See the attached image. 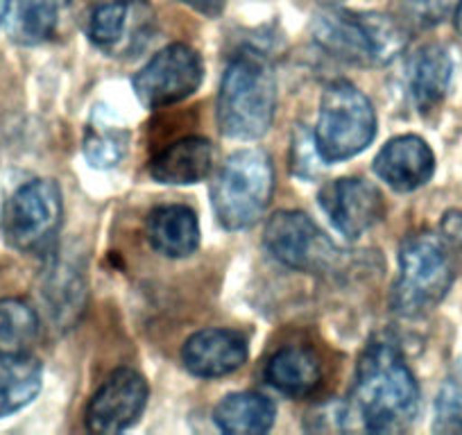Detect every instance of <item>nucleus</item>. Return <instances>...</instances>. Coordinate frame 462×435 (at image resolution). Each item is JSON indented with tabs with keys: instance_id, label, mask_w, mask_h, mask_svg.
Returning a JSON list of instances; mask_svg holds the SVG:
<instances>
[{
	"instance_id": "f257e3e1",
	"label": "nucleus",
	"mask_w": 462,
	"mask_h": 435,
	"mask_svg": "<svg viewBox=\"0 0 462 435\" xmlns=\"http://www.w3.org/2000/svg\"><path fill=\"white\" fill-rule=\"evenodd\" d=\"M354 402L372 433H399L417 420L420 385L397 345L390 340L367 345L356 366Z\"/></svg>"
},
{
	"instance_id": "f03ea898",
	"label": "nucleus",
	"mask_w": 462,
	"mask_h": 435,
	"mask_svg": "<svg viewBox=\"0 0 462 435\" xmlns=\"http://www.w3.org/2000/svg\"><path fill=\"white\" fill-rule=\"evenodd\" d=\"M277 112V78L268 57L243 51L226 64L217 93V127L226 139L256 141Z\"/></svg>"
},
{
	"instance_id": "7ed1b4c3",
	"label": "nucleus",
	"mask_w": 462,
	"mask_h": 435,
	"mask_svg": "<svg viewBox=\"0 0 462 435\" xmlns=\"http://www.w3.org/2000/svg\"><path fill=\"white\" fill-rule=\"evenodd\" d=\"M313 39L346 64L385 66L406 51L408 30L394 16L324 7L313 19Z\"/></svg>"
},
{
	"instance_id": "20e7f679",
	"label": "nucleus",
	"mask_w": 462,
	"mask_h": 435,
	"mask_svg": "<svg viewBox=\"0 0 462 435\" xmlns=\"http://www.w3.org/2000/svg\"><path fill=\"white\" fill-rule=\"evenodd\" d=\"M456 264L447 241L433 232H415L399 247V279L393 288V309L403 318L430 313L448 295Z\"/></svg>"
},
{
	"instance_id": "39448f33",
	"label": "nucleus",
	"mask_w": 462,
	"mask_h": 435,
	"mask_svg": "<svg viewBox=\"0 0 462 435\" xmlns=\"http://www.w3.org/2000/svg\"><path fill=\"white\" fill-rule=\"evenodd\" d=\"M274 190V168L263 150L234 153L211 186L217 223L229 232L252 227L263 218Z\"/></svg>"
},
{
	"instance_id": "423d86ee",
	"label": "nucleus",
	"mask_w": 462,
	"mask_h": 435,
	"mask_svg": "<svg viewBox=\"0 0 462 435\" xmlns=\"http://www.w3.org/2000/svg\"><path fill=\"white\" fill-rule=\"evenodd\" d=\"M376 112L370 97L346 79L328 84L319 100L315 148L324 163L356 157L376 136Z\"/></svg>"
},
{
	"instance_id": "0eeeda50",
	"label": "nucleus",
	"mask_w": 462,
	"mask_h": 435,
	"mask_svg": "<svg viewBox=\"0 0 462 435\" xmlns=\"http://www.w3.org/2000/svg\"><path fill=\"white\" fill-rule=\"evenodd\" d=\"M64 218V202L57 181L34 180L21 186L3 207V238L7 245L28 255L48 252Z\"/></svg>"
},
{
	"instance_id": "6e6552de",
	"label": "nucleus",
	"mask_w": 462,
	"mask_h": 435,
	"mask_svg": "<svg viewBox=\"0 0 462 435\" xmlns=\"http://www.w3.org/2000/svg\"><path fill=\"white\" fill-rule=\"evenodd\" d=\"M263 243L279 264L300 273H328L340 259L331 238L301 211L274 213L265 225Z\"/></svg>"
},
{
	"instance_id": "1a4fd4ad",
	"label": "nucleus",
	"mask_w": 462,
	"mask_h": 435,
	"mask_svg": "<svg viewBox=\"0 0 462 435\" xmlns=\"http://www.w3.org/2000/svg\"><path fill=\"white\" fill-rule=\"evenodd\" d=\"M202 79L204 64L198 51L186 43H171L134 75L132 87L145 109H162L193 96Z\"/></svg>"
},
{
	"instance_id": "9d476101",
	"label": "nucleus",
	"mask_w": 462,
	"mask_h": 435,
	"mask_svg": "<svg viewBox=\"0 0 462 435\" xmlns=\"http://www.w3.org/2000/svg\"><path fill=\"white\" fill-rule=\"evenodd\" d=\"M148 381L132 367L111 372L84 412V424L91 433H121L139 421L148 403Z\"/></svg>"
},
{
	"instance_id": "9b49d317",
	"label": "nucleus",
	"mask_w": 462,
	"mask_h": 435,
	"mask_svg": "<svg viewBox=\"0 0 462 435\" xmlns=\"http://www.w3.org/2000/svg\"><path fill=\"white\" fill-rule=\"evenodd\" d=\"M319 207L328 223L346 238H358L374 227L385 213L383 195L367 180L342 177L319 190Z\"/></svg>"
},
{
	"instance_id": "f8f14e48",
	"label": "nucleus",
	"mask_w": 462,
	"mask_h": 435,
	"mask_svg": "<svg viewBox=\"0 0 462 435\" xmlns=\"http://www.w3.org/2000/svg\"><path fill=\"white\" fill-rule=\"evenodd\" d=\"M250 356L247 336L236 329H202L181 347V363L198 379H220L241 370Z\"/></svg>"
},
{
	"instance_id": "ddd939ff",
	"label": "nucleus",
	"mask_w": 462,
	"mask_h": 435,
	"mask_svg": "<svg viewBox=\"0 0 462 435\" xmlns=\"http://www.w3.org/2000/svg\"><path fill=\"white\" fill-rule=\"evenodd\" d=\"M374 172L397 193H411L430 181L435 172V154L421 136H397L376 154Z\"/></svg>"
},
{
	"instance_id": "4468645a",
	"label": "nucleus",
	"mask_w": 462,
	"mask_h": 435,
	"mask_svg": "<svg viewBox=\"0 0 462 435\" xmlns=\"http://www.w3.org/2000/svg\"><path fill=\"white\" fill-rule=\"evenodd\" d=\"M213 168V145L202 136H186L154 154L150 177L166 186H190L207 180Z\"/></svg>"
},
{
	"instance_id": "2eb2a0df",
	"label": "nucleus",
	"mask_w": 462,
	"mask_h": 435,
	"mask_svg": "<svg viewBox=\"0 0 462 435\" xmlns=\"http://www.w3.org/2000/svg\"><path fill=\"white\" fill-rule=\"evenodd\" d=\"M453 75V60L442 43H426L408 64V91L420 114H430L447 97Z\"/></svg>"
},
{
	"instance_id": "dca6fc26",
	"label": "nucleus",
	"mask_w": 462,
	"mask_h": 435,
	"mask_svg": "<svg viewBox=\"0 0 462 435\" xmlns=\"http://www.w3.org/2000/svg\"><path fill=\"white\" fill-rule=\"evenodd\" d=\"M265 381L286 397H309L322 384V363L310 347L288 345L270 356L265 366Z\"/></svg>"
},
{
	"instance_id": "f3484780",
	"label": "nucleus",
	"mask_w": 462,
	"mask_h": 435,
	"mask_svg": "<svg viewBox=\"0 0 462 435\" xmlns=\"http://www.w3.org/2000/svg\"><path fill=\"white\" fill-rule=\"evenodd\" d=\"M148 241L168 259H186L199 245V223L190 207L166 204L150 213Z\"/></svg>"
},
{
	"instance_id": "a211bd4d",
	"label": "nucleus",
	"mask_w": 462,
	"mask_h": 435,
	"mask_svg": "<svg viewBox=\"0 0 462 435\" xmlns=\"http://www.w3.org/2000/svg\"><path fill=\"white\" fill-rule=\"evenodd\" d=\"M43 300L48 304V313L64 329L79 318L87 300V279L78 259L57 256L52 261L43 283Z\"/></svg>"
},
{
	"instance_id": "6ab92c4d",
	"label": "nucleus",
	"mask_w": 462,
	"mask_h": 435,
	"mask_svg": "<svg viewBox=\"0 0 462 435\" xmlns=\"http://www.w3.org/2000/svg\"><path fill=\"white\" fill-rule=\"evenodd\" d=\"M277 417V408L265 394L234 393L226 394L213 408V421L222 433L259 435L268 433Z\"/></svg>"
},
{
	"instance_id": "aec40b11",
	"label": "nucleus",
	"mask_w": 462,
	"mask_h": 435,
	"mask_svg": "<svg viewBox=\"0 0 462 435\" xmlns=\"http://www.w3.org/2000/svg\"><path fill=\"white\" fill-rule=\"evenodd\" d=\"M42 363L30 352L0 356V417L14 415L32 403L42 390Z\"/></svg>"
},
{
	"instance_id": "412c9836",
	"label": "nucleus",
	"mask_w": 462,
	"mask_h": 435,
	"mask_svg": "<svg viewBox=\"0 0 462 435\" xmlns=\"http://www.w3.org/2000/svg\"><path fill=\"white\" fill-rule=\"evenodd\" d=\"M64 0H16L12 14V39L23 46H39L55 34Z\"/></svg>"
},
{
	"instance_id": "4be33fe9",
	"label": "nucleus",
	"mask_w": 462,
	"mask_h": 435,
	"mask_svg": "<svg viewBox=\"0 0 462 435\" xmlns=\"http://www.w3.org/2000/svg\"><path fill=\"white\" fill-rule=\"evenodd\" d=\"M39 338L37 310L23 300H0V356L25 354Z\"/></svg>"
},
{
	"instance_id": "5701e85b",
	"label": "nucleus",
	"mask_w": 462,
	"mask_h": 435,
	"mask_svg": "<svg viewBox=\"0 0 462 435\" xmlns=\"http://www.w3.org/2000/svg\"><path fill=\"white\" fill-rule=\"evenodd\" d=\"M127 5L123 0H100L88 16L87 34L97 48L111 51L125 34Z\"/></svg>"
},
{
	"instance_id": "b1692460",
	"label": "nucleus",
	"mask_w": 462,
	"mask_h": 435,
	"mask_svg": "<svg viewBox=\"0 0 462 435\" xmlns=\"http://www.w3.org/2000/svg\"><path fill=\"white\" fill-rule=\"evenodd\" d=\"M130 134L111 127H91L84 139V157L93 168H114L125 159Z\"/></svg>"
},
{
	"instance_id": "393cba45",
	"label": "nucleus",
	"mask_w": 462,
	"mask_h": 435,
	"mask_svg": "<svg viewBox=\"0 0 462 435\" xmlns=\"http://www.w3.org/2000/svg\"><path fill=\"white\" fill-rule=\"evenodd\" d=\"M433 430L462 433V381L451 379L442 385L435 402Z\"/></svg>"
},
{
	"instance_id": "a878e982",
	"label": "nucleus",
	"mask_w": 462,
	"mask_h": 435,
	"mask_svg": "<svg viewBox=\"0 0 462 435\" xmlns=\"http://www.w3.org/2000/svg\"><path fill=\"white\" fill-rule=\"evenodd\" d=\"M402 12V23L406 21L412 28H435L448 14L451 0H397Z\"/></svg>"
},
{
	"instance_id": "bb28decb",
	"label": "nucleus",
	"mask_w": 462,
	"mask_h": 435,
	"mask_svg": "<svg viewBox=\"0 0 462 435\" xmlns=\"http://www.w3.org/2000/svg\"><path fill=\"white\" fill-rule=\"evenodd\" d=\"M177 3L190 7V10L198 12V14L208 16V19H216V16H220L222 10H225V5H226V0H177Z\"/></svg>"
},
{
	"instance_id": "cd10ccee",
	"label": "nucleus",
	"mask_w": 462,
	"mask_h": 435,
	"mask_svg": "<svg viewBox=\"0 0 462 435\" xmlns=\"http://www.w3.org/2000/svg\"><path fill=\"white\" fill-rule=\"evenodd\" d=\"M444 234H447L448 241H453L456 245L462 247V213L460 211H451L444 216L442 223Z\"/></svg>"
},
{
	"instance_id": "c85d7f7f",
	"label": "nucleus",
	"mask_w": 462,
	"mask_h": 435,
	"mask_svg": "<svg viewBox=\"0 0 462 435\" xmlns=\"http://www.w3.org/2000/svg\"><path fill=\"white\" fill-rule=\"evenodd\" d=\"M453 23H456V32L462 37V0L456 7V16H453Z\"/></svg>"
},
{
	"instance_id": "c756f323",
	"label": "nucleus",
	"mask_w": 462,
	"mask_h": 435,
	"mask_svg": "<svg viewBox=\"0 0 462 435\" xmlns=\"http://www.w3.org/2000/svg\"><path fill=\"white\" fill-rule=\"evenodd\" d=\"M12 7V0H0V23L7 19V12Z\"/></svg>"
},
{
	"instance_id": "7c9ffc66",
	"label": "nucleus",
	"mask_w": 462,
	"mask_h": 435,
	"mask_svg": "<svg viewBox=\"0 0 462 435\" xmlns=\"http://www.w3.org/2000/svg\"><path fill=\"white\" fill-rule=\"evenodd\" d=\"M324 3H337V0H324Z\"/></svg>"
}]
</instances>
